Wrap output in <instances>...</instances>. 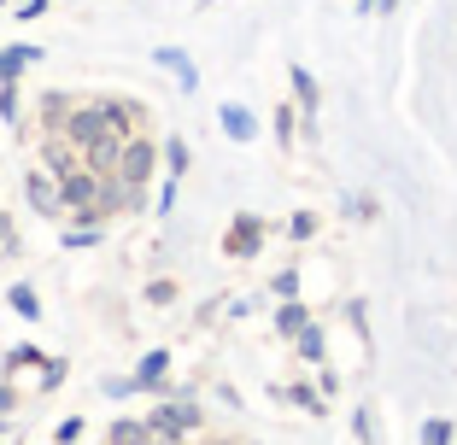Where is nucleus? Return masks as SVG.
Segmentation results:
<instances>
[{
  "label": "nucleus",
  "mask_w": 457,
  "mask_h": 445,
  "mask_svg": "<svg viewBox=\"0 0 457 445\" xmlns=\"http://www.w3.org/2000/svg\"><path fill=\"white\" fill-rule=\"evenodd\" d=\"M452 440H457V428L445 416H428V422H422V445H452Z\"/></svg>",
  "instance_id": "20"
},
{
  "label": "nucleus",
  "mask_w": 457,
  "mask_h": 445,
  "mask_svg": "<svg viewBox=\"0 0 457 445\" xmlns=\"http://www.w3.org/2000/svg\"><path fill=\"white\" fill-rule=\"evenodd\" d=\"M294 129H299V106H276V141H294Z\"/></svg>",
  "instance_id": "21"
},
{
  "label": "nucleus",
  "mask_w": 457,
  "mask_h": 445,
  "mask_svg": "<svg viewBox=\"0 0 457 445\" xmlns=\"http://www.w3.org/2000/svg\"><path fill=\"white\" fill-rule=\"evenodd\" d=\"M41 47H29V41H18V47H0V88H12L18 77H24V65H36Z\"/></svg>",
  "instance_id": "12"
},
{
  "label": "nucleus",
  "mask_w": 457,
  "mask_h": 445,
  "mask_svg": "<svg viewBox=\"0 0 457 445\" xmlns=\"http://www.w3.org/2000/svg\"><path fill=\"white\" fill-rule=\"evenodd\" d=\"M24 194H29V211L65 217V194H59V176H54V170H29V176H24Z\"/></svg>",
  "instance_id": "5"
},
{
  "label": "nucleus",
  "mask_w": 457,
  "mask_h": 445,
  "mask_svg": "<svg viewBox=\"0 0 457 445\" xmlns=\"http://www.w3.org/2000/svg\"><path fill=\"white\" fill-rule=\"evenodd\" d=\"M41 170H54V176H71V170H82V152L71 147L65 136H47V141H41Z\"/></svg>",
  "instance_id": "10"
},
{
  "label": "nucleus",
  "mask_w": 457,
  "mask_h": 445,
  "mask_svg": "<svg viewBox=\"0 0 457 445\" xmlns=\"http://www.w3.org/2000/svg\"><path fill=\"white\" fill-rule=\"evenodd\" d=\"M106 440H112V445H164L159 433L147 428V416H118V422H112V433H106Z\"/></svg>",
  "instance_id": "13"
},
{
  "label": "nucleus",
  "mask_w": 457,
  "mask_h": 445,
  "mask_svg": "<svg viewBox=\"0 0 457 445\" xmlns=\"http://www.w3.org/2000/svg\"><path fill=\"white\" fill-rule=\"evenodd\" d=\"M164 369H170V351H147V358L135 364L129 387L135 392H170V387H164Z\"/></svg>",
  "instance_id": "9"
},
{
  "label": "nucleus",
  "mask_w": 457,
  "mask_h": 445,
  "mask_svg": "<svg viewBox=\"0 0 457 445\" xmlns=\"http://www.w3.org/2000/svg\"><path fill=\"white\" fill-rule=\"evenodd\" d=\"M71 106H77V95H41V118H47V123H54V129H59V123H65L71 118Z\"/></svg>",
  "instance_id": "18"
},
{
  "label": "nucleus",
  "mask_w": 457,
  "mask_h": 445,
  "mask_svg": "<svg viewBox=\"0 0 457 445\" xmlns=\"http://www.w3.org/2000/svg\"><path fill=\"white\" fill-rule=\"evenodd\" d=\"M287 235H294V241H311V235H317V211H294L287 217Z\"/></svg>",
  "instance_id": "22"
},
{
  "label": "nucleus",
  "mask_w": 457,
  "mask_h": 445,
  "mask_svg": "<svg viewBox=\"0 0 457 445\" xmlns=\"http://www.w3.org/2000/svg\"><path fill=\"white\" fill-rule=\"evenodd\" d=\"M6 305H12L18 317H24V323H36V317H41V293H36L29 282H12V293H6Z\"/></svg>",
  "instance_id": "16"
},
{
  "label": "nucleus",
  "mask_w": 457,
  "mask_h": 445,
  "mask_svg": "<svg viewBox=\"0 0 457 445\" xmlns=\"http://www.w3.org/2000/svg\"><path fill=\"white\" fill-rule=\"evenodd\" d=\"M24 364H41L36 346H12V351H6V369H24Z\"/></svg>",
  "instance_id": "25"
},
{
  "label": "nucleus",
  "mask_w": 457,
  "mask_h": 445,
  "mask_svg": "<svg viewBox=\"0 0 457 445\" xmlns=\"http://www.w3.org/2000/svg\"><path fill=\"white\" fill-rule=\"evenodd\" d=\"M59 381H65V358H47V364H41V392H54Z\"/></svg>",
  "instance_id": "24"
},
{
  "label": "nucleus",
  "mask_w": 457,
  "mask_h": 445,
  "mask_svg": "<svg viewBox=\"0 0 457 445\" xmlns=\"http://www.w3.org/2000/svg\"><path fill=\"white\" fill-rule=\"evenodd\" d=\"M153 170H159V147H153L147 136H129L123 141V152H118V182H129V188H147L153 182Z\"/></svg>",
  "instance_id": "3"
},
{
  "label": "nucleus",
  "mask_w": 457,
  "mask_h": 445,
  "mask_svg": "<svg viewBox=\"0 0 457 445\" xmlns=\"http://www.w3.org/2000/svg\"><path fill=\"white\" fill-rule=\"evenodd\" d=\"M264 235H270V223H264V217L241 211L235 223H228V235H223V252H228V258H258V246H264Z\"/></svg>",
  "instance_id": "4"
},
{
  "label": "nucleus",
  "mask_w": 457,
  "mask_h": 445,
  "mask_svg": "<svg viewBox=\"0 0 457 445\" xmlns=\"http://www.w3.org/2000/svg\"><path fill=\"white\" fill-rule=\"evenodd\" d=\"M294 346H299V358H305V364H323V351H328V346H323V328H317V323H311L305 334L294 340Z\"/></svg>",
  "instance_id": "19"
},
{
  "label": "nucleus",
  "mask_w": 457,
  "mask_h": 445,
  "mask_svg": "<svg viewBox=\"0 0 457 445\" xmlns=\"http://www.w3.org/2000/svg\"><path fill=\"white\" fill-rule=\"evenodd\" d=\"M153 59H159V65L182 82V95H194V88H200V70H194V59L182 54V47H153Z\"/></svg>",
  "instance_id": "11"
},
{
  "label": "nucleus",
  "mask_w": 457,
  "mask_h": 445,
  "mask_svg": "<svg viewBox=\"0 0 457 445\" xmlns=\"http://www.w3.org/2000/svg\"><path fill=\"white\" fill-rule=\"evenodd\" d=\"M358 6H363V12H370V6H376V0H358Z\"/></svg>",
  "instance_id": "35"
},
{
  "label": "nucleus",
  "mask_w": 457,
  "mask_h": 445,
  "mask_svg": "<svg viewBox=\"0 0 457 445\" xmlns=\"http://www.w3.org/2000/svg\"><path fill=\"white\" fill-rule=\"evenodd\" d=\"M147 205V188H129L118 176H100V217H123V211H141Z\"/></svg>",
  "instance_id": "6"
},
{
  "label": "nucleus",
  "mask_w": 457,
  "mask_h": 445,
  "mask_svg": "<svg viewBox=\"0 0 457 445\" xmlns=\"http://www.w3.org/2000/svg\"><path fill=\"white\" fill-rule=\"evenodd\" d=\"M0 246H12V223H6V211H0Z\"/></svg>",
  "instance_id": "33"
},
{
  "label": "nucleus",
  "mask_w": 457,
  "mask_h": 445,
  "mask_svg": "<svg viewBox=\"0 0 457 445\" xmlns=\"http://www.w3.org/2000/svg\"><path fill=\"white\" fill-rule=\"evenodd\" d=\"M311 328V310L299 305V299H282V305H276V334L282 340H299Z\"/></svg>",
  "instance_id": "15"
},
{
  "label": "nucleus",
  "mask_w": 457,
  "mask_h": 445,
  "mask_svg": "<svg viewBox=\"0 0 457 445\" xmlns=\"http://www.w3.org/2000/svg\"><path fill=\"white\" fill-rule=\"evenodd\" d=\"M159 159H164V170H170L176 182H182V176H188V159H194V152H188V141L176 136V141H164V152H159Z\"/></svg>",
  "instance_id": "17"
},
{
  "label": "nucleus",
  "mask_w": 457,
  "mask_h": 445,
  "mask_svg": "<svg viewBox=\"0 0 457 445\" xmlns=\"http://www.w3.org/2000/svg\"><path fill=\"white\" fill-rule=\"evenodd\" d=\"M217 123H223V136L241 141V147H253V141H258V118L246 106H235V100H223V106H217Z\"/></svg>",
  "instance_id": "8"
},
{
  "label": "nucleus",
  "mask_w": 457,
  "mask_h": 445,
  "mask_svg": "<svg viewBox=\"0 0 457 445\" xmlns=\"http://www.w3.org/2000/svg\"><path fill=\"white\" fill-rule=\"evenodd\" d=\"M47 12V0H24V6H18V24H29V18H41Z\"/></svg>",
  "instance_id": "31"
},
{
  "label": "nucleus",
  "mask_w": 457,
  "mask_h": 445,
  "mask_svg": "<svg viewBox=\"0 0 457 445\" xmlns=\"http://www.w3.org/2000/svg\"><path fill=\"white\" fill-rule=\"evenodd\" d=\"M95 241H100L95 223H82V229H65V246H95Z\"/></svg>",
  "instance_id": "26"
},
{
  "label": "nucleus",
  "mask_w": 457,
  "mask_h": 445,
  "mask_svg": "<svg viewBox=\"0 0 457 445\" xmlns=\"http://www.w3.org/2000/svg\"><path fill=\"white\" fill-rule=\"evenodd\" d=\"M95 106H100V118H106V129H118L123 141L141 129V106H135V100H123V95H100Z\"/></svg>",
  "instance_id": "7"
},
{
  "label": "nucleus",
  "mask_w": 457,
  "mask_h": 445,
  "mask_svg": "<svg viewBox=\"0 0 457 445\" xmlns=\"http://www.w3.org/2000/svg\"><path fill=\"white\" fill-rule=\"evenodd\" d=\"M0 118L18 123V88H0Z\"/></svg>",
  "instance_id": "30"
},
{
  "label": "nucleus",
  "mask_w": 457,
  "mask_h": 445,
  "mask_svg": "<svg viewBox=\"0 0 457 445\" xmlns=\"http://www.w3.org/2000/svg\"><path fill=\"white\" fill-rule=\"evenodd\" d=\"M54 440H59V445H71V440H82V416H65V422H59V433H54Z\"/></svg>",
  "instance_id": "29"
},
{
  "label": "nucleus",
  "mask_w": 457,
  "mask_h": 445,
  "mask_svg": "<svg viewBox=\"0 0 457 445\" xmlns=\"http://www.w3.org/2000/svg\"><path fill=\"white\" fill-rule=\"evenodd\" d=\"M59 194H65V217H82V223H95L100 217V176L82 164V170L59 176Z\"/></svg>",
  "instance_id": "2"
},
{
  "label": "nucleus",
  "mask_w": 457,
  "mask_h": 445,
  "mask_svg": "<svg viewBox=\"0 0 457 445\" xmlns=\"http://www.w3.org/2000/svg\"><path fill=\"white\" fill-rule=\"evenodd\" d=\"M200 422H205V416H200V405H194L188 392H164V399H159V410L147 416V428L159 433L164 445H182L188 433H200Z\"/></svg>",
  "instance_id": "1"
},
{
  "label": "nucleus",
  "mask_w": 457,
  "mask_h": 445,
  "mask_svg": "<svg viewBox=\"0 0 457 445\" xmlns=\"http://www.w3.org/2000/svg\"><path fill=\"white\" fill-rule=\"evenodd\" d=\"M276 293H282V299H299V270H294V264L276 276Z\"/></svg>",
  "instance_id": "27"
},
{
  "label": "nucleus",
  "mask_w": 457,
  "mask_h": 445,
  "mask_svg": "<svg viewBox=\"0 0 457 445\" xmlns=\"http://www.w3.org/2000/svg\"><path fill=\"white\" fill-rule=\"evenodd\" d=\"M287 399H294L299 410H311V416H323V392H311V387H294Z\"/></svg>",
  "instance_id": "23"
},
{
  "label": "nucleus",
  "mask_w": 457,
  "mask_h": 445,
  "mask_svg": "<svg viewBox=\"0 0 457 445\" xmlns=\"http://www.w3.org/2000/svg\"><path fill=\"white\" fill-rule=\"evenodd\" d=\"M0 6H6V0H0Z\"/></svg>",
  "instance_id": "36"
},
{
  "label": "nucleus",
  "mask_w": 457,
  "mask_h": 445,
  "mask_svg": "<svg viewBox=\"0 0 457 445\" xmlns=\"http://www.w3.org/2000/svg\"><path fill=\"white\" fill-rule=\"evenodd\" d=\"M170 299H176V282H153L147 287V305H170Z\"/></svg>",
  "instance_id": "28"
},
{
  "label": "nucleus",
  "mask_w": 457,
  "mask_h": 445,
  "mask_svg": "<svg viewBox=\"0 0 457 445\" xmlns=\"http://www.w3.org/2000/svg\"><path fill=\"white\" fill-rule=\"evenodd\" d=\"M393 6H399V0H376V12H393Z\"/></svg>",
  "instance_id": "34"
},
{
  "label": "nucleus",
  "mask_w": 457,
  "mask_h": 445,
  "mask_svg": "<svg viewBox=\"0 0 457 445\" xmlns=\"http://www.w3.org/2000/svg\"><path fill=\"white\" fill-rule=\"evenodd\" d=\"M287 82H294V106L299 111H323V88H317V77H311L305 65H287Z\"/></svg>",
  "instance_id": "14"
},
{
  "label": "nucleus",
  "mask_w": 457,
  "mask_h": 445,
  "mask_svg": "<svg viewBox=\"0 0 457 445\" xmlns=\"http://www.w3.org/2000/svg\"><path fill=\"white\" fill-rule=\"evenodd\" d=\"M12 405H18V392L6 387V381H0V416H6V410H12Z\"/></svg>",
  "instance_id": "32"
}]
</instances>
